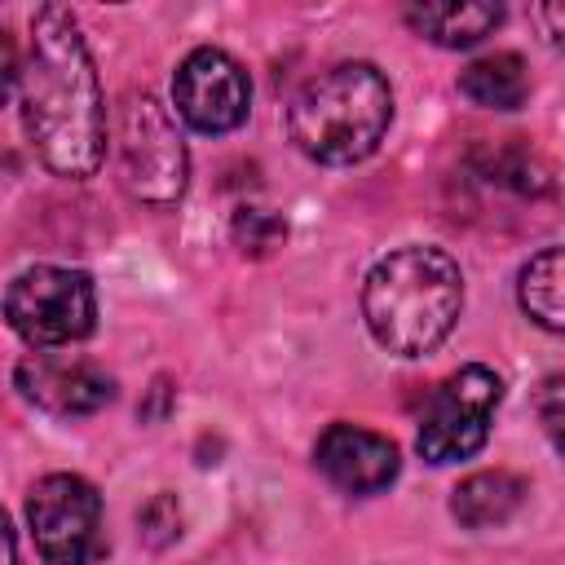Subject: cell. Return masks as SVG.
Instances as JSON below:
<instances>
[{"mask_svg":"<svg viewBox=\"0 0 565 565\" xmlns=\"http://www.w3.org/2000/svg\"><path fill=\"white\" fill-rule=\"evenodd\" d=\"M22 124L49 172L84 181L106 159V102L75 18L62 4H44L31 18V44L22 62Z\"/></svg>","mask_w":565,"mask_h":565,"instance_id":"6da1fadb","label":"cell"},{"mask_svg":"<svg viewBox=\"0 0 565 565\" xmlns=\"http://www.w3.org/2000/svg\"><path fill=\"white\" fill-rule=\"evenodd\" d=\"M463 309V274L450 252L411 243L375 260L362 282V318L380 349L397 358L433 353Z\"/></svg>","mask_w":565,"mask_h":565,"instance_id":"7a4b0ae2","label":"cell"},{"mask_svg":"<svg viewBox=\"0 0 565 565\" xmlns=\"http://www.w3.org/2000/svg\"><path fill=\"white\" fill-rule=\"evenodd\" d=\"M287 124L313 163H362L393 124V88L371 62H340L296 93Z\"/></svg>","mask_w":565,"mask_h":565,"instance_id":"3957f363","label":"cell"},{"mask_svg":"<svg viewBox=\"0 0 565 565\" xmlns=\"http://www.w3.org/2000/svg\"><path fill=\"white\" fill-rule=\"evenodd\" d=\"M115 159H119V181L137 203L172 207L185 194V177H190L185 137L168 115V106H159L150 93L132 88L119 102Z\"/></svg>","mask_w":565,"mask_h":565,"instance_id":"277c9868","label":"cell"},{"mask_svg":"<svg viewBox=\"0 0 565 565\" xmlns=\"http://www.w3.org/2000/svg\"><path fill=\"white\" fill-rule=\"evenodd\" d=\"M4 318L9 327L40 349L75 344L97 322V291L84 269L62 265H31L22 269L4 291Z\"/></svg>","mask_w":565,"mask_h":565,"instance_id":"5b68a950","label":"cell"},{"mask_svg":"<svg viewBox=\"0 0 565 565\" xmlns=\"http://www.w3.org/2000/svg\"><path fill=\"white\" fill-rule=\"evenodd\" d=\"M26 521L49 565H93L106 552L102 494L75 472H49L26 494Z\"/></svg>","mask_w":565,"mask_h":565,"instance_id":"8992f818","label":"cell"},{"mask_svg":"<svg viewBox=\"0 0 565 565\" xmlns=\"http://www.w3.org/2000/svg\"><path fill=\"white\" fill-rule=\"evenodd\" d=\"M499 397H503V384L490 366L472 362V366H459L455 375H446L419 419V437H415L419 455L428 463H459V459L477 455L490 437Z\"/></svg>","mask_w":565,"mask_h":565,"instance_id":"52a82bcc","label":"cell"},{"mask_svg":"<svg viewBox=\"0 0 565 565\" xmlns=\"http://www.w3.org/2000/svg\"><path fill=\"white\" fill-rule=\"evenodd\" d=\"M172 106L194 132H234L252 110L247 71L225 49H194L172 79Z\"/></svg>","mask_w":565,"mask_h":565,"instance_id":"ba28073f","label":"cell"},{"mask_svg":"<svg viewBox=\"0 0 565 565\" xmlns=\"http://www.w3.org/2000/svg\"><path fill=\"white\" fill-rule=\"evenodd\" d=\"M13 384L22 388L26 402H35L49 415H93L115 397V380L88 362V358H71V353H31L18 362Z\"/></svg>","mask_w":565,"mask_h":565,"instance_id":"9c48e42d","label":"cell"},{"mask_svg":"<svg viewBox=\"0 0 565 565\" xmlns=\"http://www.w3.org/2000/svg\"><path fill=\"white\" fill-rule=\"evenodd\" d=\"M313 463L344 494H380L384 486L397 481L402 455L384 433L358 424H331L313 446Z\"/></svg>","mask_w":565,"mask_h":565,"instance_id":"30bf717a","label":"cell"},{"mask_svg":"<svg viewBox=\"0 0 565 565\" xmlns=\"http://www.w3.org/2000/svg\"><path fill=\"white\" fill-rule=\"evenodd\" d=\"M468 177L481 190H499L512 199H539L552 190V168L547 159L525 146L521 137H508L503 146H481L468 154Z\"/></svg>","mask_w":565,"mask_h":565,"instance_id":"8fae6325","label":"cell"},{"mask_svg":"<svg viewBox=\"0 0 565 565\" xmlns=\"http://www.w3.org/2000/svg\"><path fill=\"white\" fill-rule=\"evenodd\" d=\"M406 22L415 35H424L441 49H472L503 22V9L477 4V0H428V4H411Z\"/></svg>","mask_w":565,"mask_h":565,"instance_id":"7c38bea8","label":"cell"},{"mask_svg":"<svg viewBox=\"0 0 565 565\" xmlns=\"http://www.w3.org/2000/svg\"><path fill=\"white\" fill-rule=\"evenodd\" d=\"M525 503V481L516 472H503V468H486V472H472L455 486L450 494V512L459 525L468 530H490V525H503L508 516H516V508Z\"/></svg>","mask_w":565,"mask_h":565,"instance_id":"4fadbf2b","label":"cell"},{"mask_svg":"<svg viewBox=\"0 0 565 565\" xmlns=\"http://www.w3.org/2000/svg\"><path fill=\"white\" fill-rule=\"evenodd\" d=\"M459 93L481 110H516L530 97V71L516 53H486L459 71Z\"/></svg>","mask_w":565,"mask_h":565,"instance_id":"5bb4252c","label":"cell"},{"mask_svg":"<svg viewBox=\"0 0 565 565\" xmlns=\"http://www.w3.org/2000/svg\"><path fill=\"white\" fill-rule=\"evenodd\" d=\"M516 300L539 327L565 335V247H547L525 260Z\"/></svg>","mask_w":565,"mask_h":565,"instance_id":"9a60e30c","label":"cell"},{"mask_svg":"<svg viewBox=\"0 0 565 565\" xmlns=\"http://www.w3.org/2000/svg\"><path fill=\"white\" fill-rule=\"evenodd\" d=\"M230 234H234V247L243 256H269L274 247H282L287 221L269 207H238L234 221H230Z\"/></svg>","mask_w":565,"mask_h":565,"instance_id":"2e32d148","label":"cell"},{"mask_svg":"<svg viewBox=\"0 0 565 565\" xmlns=\"http://www.w3.org/2000/svg\"><path fill=\"white\" fill-rule=\"evenodd\" d=\"M534 411H539V424L547 433V441L565 455V375H547L534 393Z\"/></svg>","mask_w":565,"mask_h":565,"instance_id":"e0dca14e","label":"cell"},{"mask_svg":"<svg viewBox=\"0 0 565 565\" xmlns=\"http://www.w3.org/2000/svg\"><path fill=\"white\" fill-rule=\"evenodd\" d=\"M539 22L547 26V40L565 49V4H543L539 9Z\"/></svg>","mask_w":565,"mask_h":565,"instance_id":"ac0fdd59","label":"cell"},{"mask_svg":"<svg viewBox=\"0 0 565 565\" xmlns=\"http://www.w3.org/2000/svg\"><path fill=\"white\" fill-rule=\"evenodd\" d=\"M4 565H22V556H18V534H13V530H4Z\"/></svg>","mask_w":565,"mask_h":565,"instance_id":"d6986e66","label":"cell"}]
</instances>
